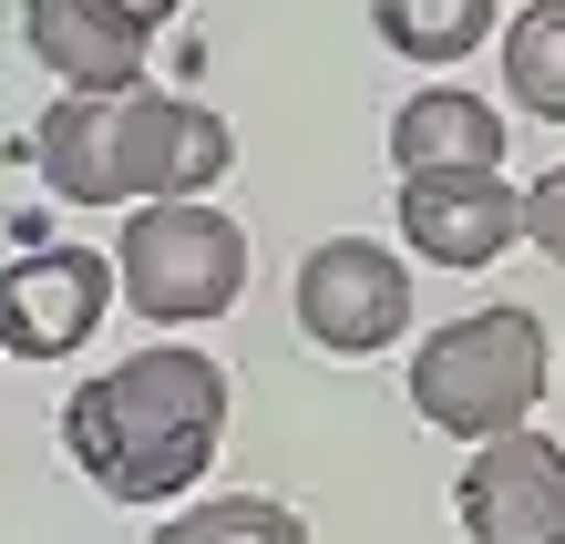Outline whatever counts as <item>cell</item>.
<instances>
[{"label": "cell", "mask_w": 565, "mask_h": 544, "mask_svg": "<svg viewBox=\"0 0 565 544\" xmlns=\"http://www.w3.org/2000/svg\"><path fill=\"white\" fill-rule=\"evenodd\" d=\"M62 452L83 483L114 503H175L195 472L226 452V370L195 350H135L104 381L73 391L62 412Z\"/></svg>", "instance_id": "6da1fadb"}, {"label": "cell", "mask_w": 565, "mask_h": 544, "mask_svg": "<svg viewBox=\"0 0 565 544\" xmlns=\"http://www.w3.org/2000/svg\"><path fill=\"white\" fill-rule=\"evenodd\" d=\"M175 93L114 83V93H62L31 124V164L62 206H154L175 195Z\"/></svg>", "instance_id": "7a4b0ae2"}, {"label": "cell", "mask_w": 565, "mask_h": 544, "mask_svg": "<svg viewBox=\"0 0 565 544\" xmlns=\"http://www.w3.org/2000/svg\"><path fill=\"white\" fill-rule=\"evenodd\" d=\"M555 381V350H545V319L535 309H473V319H443L412 350V412L452 441H504L535 422V401Z\"/></svg>", "instance_id": "3957f363"}, {"label": "cell", "mask_w": 565, "mask_h": 544, "mask_svg": "<svg viewBox=\"0 0 565 544\" xmlns=\"http://www.w3.org/2000/svg\"><path fill=\"white\" fill-rule=\"evenodd\" d=\"M114 278H124V309H145L154 329H206L247 288V236L206 195H154V206H124Z\"/></svg>", "instance_id": "277c9868"}, {"label": "cell", "mask_w": 565, "mask_h": 544, "mask_svg": "<svg viewBox=\"0 0 565 544\" xmlns=\"http://www.w3.org/2000/svg\"><path fill=\"white\" fill-rule=\"evenodd\" d=\"M298 329L319 339L329 360H371L412 329V267L371 247V236H329V247L298 257Z\"/></svg>", "instance_id": "5b68a950"}, {"label": "cell", "mask_w": 565, "mask_h": 544, "mask_svg": "<svg viewBox=\"0 0 565 544\" xmlns=\"http://www.w3.org/2000/svg\"><path fill=\"white\" fill-rule=\"evenodd\" d=\"M124 298V278L93 247H31L0 267V350L21 360H73L93 329H104V309Z\"/></svg>", "instance_id": "8992f818"}, {"label": "cell", "mask_w": 565, "mask_h": 544, "mask_svg": "<svg viewBox=\"0 0 565 544\" xmlns=\"http://www.w3.org/2000/svg\"><path fill=\"white\" fill-rule=\"evenodd\" d=\"M452 514L473 544H565V441H545V431L473 441Z\"/></svg>", "instance_id": "52a82bcc"}, {"label": "cell", "mask_w": 565, "mask_h": 544, "mask_svg": "<svg viewBox=\"0 0 565 544\" xmlns=\"http://www.w3.org/2000/svg\"><path fill=\"white\" fill-rule=\"evenodd\" d=\"M524 236V195L504 164H443V175H402V247L431 267H493Z\"/></svg>", "instance_id": "ba28073f"}, {"label": "cell", "mask_w": 565, "mask_h": 544, "mask_svg": "<svg viewBox=\"0 0 565 544\" xmlns=\"http://www.w3.org/2000/svg\"><path fill=\"white\" fill-rule=\"evenodd\" d=\"M21 42L73 93H114V83H145L154 21H135L124 0H21Z\"/></svg>", "instance_id": "9c48e42d"}, {"label": "cell", "mask_w": 565, "mask_h": 544, "mask_svg": "<svg viewBox=\"0 0 565 544\" xmlns=\"http://www.w3.org/2000/svg\"><path fill=\"white\" fill-rule=\"evenodd\" d=\"M391 154L402 175H443V164H504V114L473 93H412L391 114Z\"/></svg>", "instance_id": "30bf717a"}, {"label": "cell", "mask_w": 565, "mask_h": 544, "mask_svg": "<svg viewBox=\"0 0 565 544\" xmlns=\"http://www.w3.org/2000/svg\"><path fill=\"white\" fill-rule=\"evenodd\" d=\"M504 93L535 124H565V0H524L504 31Z\"/></svg>", "instance_id": "8fae6325"}, {"label": "cell", "mask_w": 565, "mask_h": 544, "mask_svg": "<svg viewBox=\"0 0 565 544\" xmlns=\"http://www.w3.org/2000/svg\"><path fill=\"white\" fill-rule=\"evenodd\" d=\"M371 31L402 62H462L493 31V0H371Z\"/></svg>", "instance_id": "7c38bea8"}, {"label": "cell", "mask_w": 565, "mask_h": 544, "mask_svg": "<svg viewBox=\"0 0 565 544\" xmlns=\"http://www.w3.org/2000/svg\"><path fill=\"white\" fill-rule=\"evenodd\" d=\"M145 544H309V524L268 493H216V503H185L175 524H154Z\"/></svg>", "instance_id": "4fadbf2b"}, {"label": "cell", "mask_w": 565, "mask_h": 544, "mask_svg": "<svg viewBox=\"0 0 565 544\" xmlns=\"http://www.w3.org/2000/svg\"><path fill=\"white\" fill-rule=\"evenodd\" d=\"M237 164V145H226V124L206 104H185L175 114V195H216V175Z\"/></svg>", "instance_id": "5bb4252c"}, {"label": "cell", "mask_w": 565, "mask_h": 544, "mask_svg": "<svg viewBox=\"0 0 565 544\" xmlns=\"http://www.w3.org/2000/svg\"><path fill=\"white\" fill-rule=\"evenodd\" d=\"M524 236L565 267V164H545V175H535V195H524Z\"/></svg>", "instance_id": "9a60e30c"}, {"label": "cell", "mask_w": 565, "mask_h": 544, "mask_svg": "<svg viewBox=\"0 0 565 544\" xmlns=\"http://www.w3.org/2000/svg\"><path fill=\"white\" fill-rule=\"evenodd\" d=\"M124 11H135V21H175L185 0H124Z\"/></svg>", "instance_id": "2e32d148"}]
</instances>
